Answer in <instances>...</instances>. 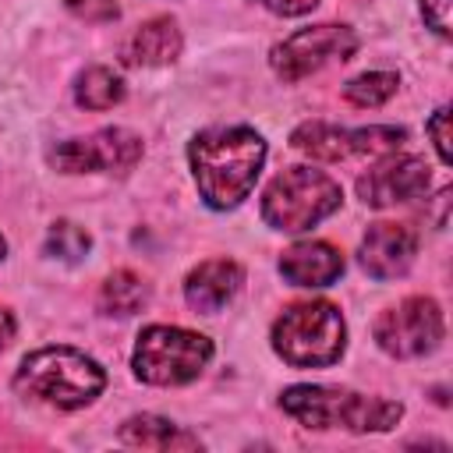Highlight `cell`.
Returning a JSON list of instances; mask_svg holds the SVG:
<instances>
[{
    "label": "cell",
    "instance_id": "cell-1",
    "mask_svg": "<svg viewBox=\"0 0 453 453\" xmlns=\"http://www.w3.org/2000/svg\"><path fill=\"white\" fill-rule=\"evenodd\" d=\"M198 195L212 209H234L255 188L265 163V142L251 127H209L188 145Z\"/></svg>",
    "mask_w": 453,
    "mask_h": 453
},
{
    "label": "cell",
    "instance_id": "cell-2",
    "mask_svg": "<svg viewBox=\"0 0 453 453\" xmlns=\"http://www.w3.org/2000/svg\"><path fill=\"white\" fill-rule=\"evenodd\" d=\"M106 386V372L74 347H42L25 354L14 375V389L21 396L42 400L60 411H74L92 403Z\"/></svg>",
    "mask_w": 453,
    "mask_h": 453
},
{
    "label": "cell",
    "instance_id": "cell-3",
    "mask_svg": "<svg viewBox=\"0 0 453 453\" xmlns=\"http://www.w3.org/2000/svg\"><path fill=\"white\" fill-rule=\"evenodd\" d=\"M283 411L304 428H347V432H389L403 407L382 396H361L336 386H290L280 396Z\"/></svg>",
    "mask_w": 453,
    "mask_h": 453
},
{
    "label": "cell",
    "instance_id": "cell-4",
    "mask_svg": "<svg viewBox=\"0 0 453 453\" xmlns=\"http://www.w3.org/2000/svg\"><path fill=\"white\" fill-rule=\"evenodd\" d=\"M347 343V326L336 304L301 301L290 304L273 322V350L294 368H326L340 361Z\"/></svg>",
    "mask_w": 453,
    "mask_h": 453
},
{
    "label": "cell",
    "instance_id": "cell-5",
    "mask_svg": "<svg viewBox=\"0 0 453 453\" xmlns=\"http://www.w3.org/2000/svg\"><path fill=\"white\" fill-rule=\"evenodd\" d=\"M340 202L343 191L329 173L311 166H290L280 177H273L269 188L262 191V219L273 230L301 234L322 223L326 216H333Z\"/></svg>",
    "mask_w": 453,
    "mask_h": 453
},
{
    "label": "cell",
    "instance_id": "cell-6",
    "mask_svg": "<svg viewBox=\"0 0 453 453\" xmlns=\"http://www.w3.org/2000/svg\"><path fill=\"white\" fill-rule=\"evenodd\" d=\"M209 357H212L209 336L180 326H149L134 343L131 368L149 386H184L198 379Z\"/></svg>",
    "mask_w": 453,
    "mask_h": 453
},
{
    "label": "cell",
    "instance_id": "cell-7",
    "mask_svg": "<svg viewBox=\"0 0 453 453\" xmlns=\"http://www.w3.org/2000/svg\"><path fill=\"white\" fill-rule=\"evenodd\" d=\"M407 142L403 127H386V124H372V127H336V124H322V120H308L301 127H294L290 145L311 159L322 163H340L350 156H393L400 145Z\"/></svg>",
    "mask_w": 453,
    "mask_h": 453
},
{
    "label": "cell",
    "instance_id": "cell-8",
    "mask_svg": "<svg viewBox=\"0 0 453 453\" xmlns=\"http://www.w3.org/2000/svg\"><path fill=\"white\" fill-rule=\"evenodd\" d=\"M442 308L432 297H407L375 319V343L393 357H421L442 340Z\"/></svg>",
    "mask_w": 453,
    "mask_h": 453
},
{
    "label": "cell",
    "instance_id": "cell-9",
    "mask_svg": "<svg viewBox=\"0 0 453 453\" xmlns=\"http://www.w3.org/2000/svg\"><path fill=\"white\" fill-rule=\"evenodd\" d=\"M142 159V138L127 127H103L88 138H67L50 149V163L60 173H127Z\"/></svg>",
    "mask_w": 453,
    "mask_h": 453
},
{
    "label": "cell",
    "instance_id": "cell-10",
    "mask_svg": "<svg viewBox=\"0 0 453 453\" xmlns=\"http://www.w3.org/2000/svg\"><path fill=\"white\" fill-rule=\"evenodd\" d=\"M357 50V35L347 25H311L273 46V71L283 81H301L304 74L319 71L329 60H347Z\"/></svg>",
    "mask_w": 453,
    "mask_h": 453
},
{
    "label": "cell",
    "instance_id": "cell-11",
    "mask_svg": "<svg viewBox=\"0 0 453 453\" xmlns=\"http://www.w3.org/2000/svg\"><path fill=\"white\" fill-rule=\"evenodd\" d=\"M428 188V166L418 156H386L375 170H368L357 180V195L365 205L372 209H386L396 202H411L418 195H425Z\"/></svg>",
    "mask_w": 453,
    "mask_h": 453
},
{
    "label": "cell",
    "instance_id": "cell-12",
    "mask_svg": "<svg viewBox=\"0 0 453 453\" xmlns=\"http://www.w3.org/2000/svg\"><path fill=\"white\" fill-rule=\"evenodd\" d=\"M361 265L375 280H396L414 265L418 234L407 223H372L361 241Z\"/></svg>",
    "mask_w": 453,
    "mask_h": 453
},
{
    "label": "cell",
    "instance_id": "cell-13",
    "mask_svg": "<svg viewBox=\"0 0 453 453\" xmlns=\"http://www.w3.org/2000/svg\"><path fill=\"white\" fill-rule=\"evenodd\" d=\"M241 283H244V269L237 262H230V258H209V262H202V265H195L188 273L184 297H188V304L195 311L212 315V311H219L223 304L234 301V294L241 290Z\"/></svg>",
    "mask_w": 453,
    "mask_h": 453
},
{
    "label": "cell",
    "instance_id": "cell-14",
    "mask_svg": "<svg viewBox=\"0 0 453 453\" xmlns=\"http://www.w3.org/2000/svg\"><path fill=\"white\" fill-rule=\"evenodd\" d=\"M280 273L294 287H329L343 273V255L326 241H301L283 251Z\"/></svg>",
    "mask_w": 453,
    "mask_h": 453
},
{
    "label": "cell",
    "instance_id": "cell-15",
    "mask_svg": "<svg viewBox=\"0 0 453 453\" xmlns=\"http://www.w3.org/2000/svg\"><path fill=\"white\" fill-rule=\"evenodd\" d=\"M120 57L131 67H163V64H173L180 57V28H177V21H170V18H149V21H142L131 32V39L124 42Z\"/></svg>",
    "mask_w": 453,
    "mask_h": 453
},
{
    "label": "cell",
    "instance_id": "cell-16",
    "mask_svg": "<svg viewBox=\"0 0 453 453\" xmlns=\"http://www.w3.org/2000/svg\"><path fill=\"white\" fill-rule=\"evenodd\" d=\"M120 442L142 446V449H198V435L180 432L173 421L156 414H134L120 425Z\"/></svg>",
    "mask_w": 453,
    "mask_h": 453
},
{
    "label": "cell",
    "instance_id": "cell-17",
    "mask_svg": "<svg viewBox=\"0 0 453 453\" xmlns=\"http://www.w3.org/2000/svg\"><path fill=\"white\" fill-rule=\"evenodd\" d=\"M145 301H149V287H145L142 276H134L131 269H117L113 276L103 280L99 308H103L106 315H134V311H142Z\"/></svg>",
    "mask_w": 453,
    "mask_h": 453
},
{
    "label": "cell",
    "instance_id": "cell-18",
    "mask_svg": "<svg viewBox=\"0 0 453 453\" xmlns=\"http://www.w3.org/2000/svg\"><path fill=\"white\" fill-rule=\"evenodd\" d=\"M74 99L85 110H110L124 99V81L110 67H85L74 81Z\"/></svg>",
    "mask_w": 453,
    "mask_h": 453
},
{
    "label": "cell",
    "instance_id": "cell-19",
    "mask_svg": "<svg viewBox=\"0 0 453 453\" xmlns=\"http://www.w3.org/2000/svg\"><path fill=\"white\" fill-rule=\"evenodd\" d=\"M396 85H400V78H396L393 71H368V74L350 78V81L343 85V96H347V103H354V106H382V103L396 92Z\"/></svg>",
    "mask_w": 453,
    "mask_h": 453
},
{
    "label": "cell",
    "instance_id": "cell-20",
    "mask_svg": "<svg viewBox=\"0 0 453 453\" xmlns=\"http://www.w3.org/2000/svg\"><path fill=\"white\" fill-rule=\"evenodd\" d=\"M88 248H92V237H88L78 223L60 219V223H53L50 234H46V255H53V258H60V262H81V258L88 255Z\"/></svg>",
    "mask_w": 453,
    "mask_h": 453
},
{
    "label": "cell",
    "instance_id": "cell-21",
    "mask_svg": "<svg viewBox=\"0 0 453 453\" xmlns=\"http://www.w3.org/2000/svg\"><path fill=\"white\" fill-rule=\"evenodd\" d=\"M67 4V11L71 14H78L81 21H113L117 14H120V7H117V0H64Z\"/></svg>",
    "mask_w": 453,
    "mask_h": 453
},
{
    "label": "cell",
    "instance_id": "cell-22",
    "mask_svg": "<svg viewBox=\"0 0 453 453\" xmlns=\"http://www.w3.org/2000/svg\"><path fill=\"white\" fill-rule=\"evenodd\" d=\"M428 134H432V142H435L439 159L449 163L453 156H449V110H446V106H439V110L428 117Z\"/></svg>",
    "mask_w": 453,
    "mask_h": 453
},
{
    "label": "cell",
    "instance_id": "cell-23",
    "mask_svg": "<svg viewBox=\"0 0 453 453\" xmlns=\"http://www.w3.org/2000/svg\"><path fill=\"white\" fill-rule=\"evenodd\" d=\"M449 4L453 0H421V14L439 35H449Z\"/></svg>",
    "mask_w": 453,
    "mask_h": 453
},
{
    "label": "cell",
    "instance_id": "cell-24",
    "mask_svg": "<svg viewBox=\"0 0 453 453\" xmlns=\"http://www.w3.org/2000/svg\"><path fill=\"white\" fill-rule=\"evenodd\" d=\"M262 7H269L273 14H283V18H294V14H308L319 0H258Z\"/></svg>",
    "mask_w": 453,
    "mask_h": 453
},
{
    "label": "cell",
    "instance_id": "cell-25",
    "mask_svg": "<svg viewBox=\"0 0 453 453\" xmlns=\"http://www.w3.org/2000/svg\"><path fill=\"white\" fill-rule=\"evenodd\" d=\"M14 340V315L7 308H0V350Z\"/></svg>",
    "mask_w": 453,
    "mask_h": 453
},
{
    "label": "cell",
    "instance_id": "cell-26",
    "mask_svg": "<svg viewBox=\"0 0 453 453\" xmlns=\"http://www.w3.org/2000/svg\"><path fill=\"white\" fill-rule=\"evenodd\" d=\"M4 255H7V241H4V234H0V262H4Z\"/></svg>",
    "mask_w": 453,
    "mask_h": 453
}]
</instances>
